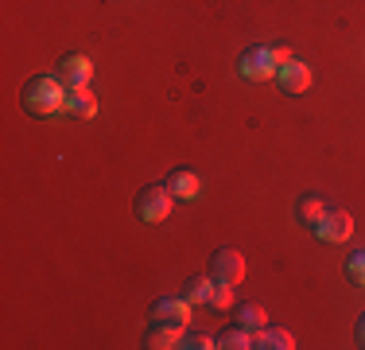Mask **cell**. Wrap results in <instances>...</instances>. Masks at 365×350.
Here are the masks:
<instances>
[{
	"mask_svg": "<svg viewBox=\"0 0 365 350\" xmlns=\"http://www.w3.org/2000/svg\"><path fill=\"white\" fill-rule=\"evenodd\" d=\"M66 86L58 82L55 74H39V78H28L20 90V101L31 117H55V113H66Z\"/></svg>",
	"mask_w": 365,
	"mask_h": 350,
	"instance_id": "6da1fadb",
	"label": "cell"
},
{
	"mask_svg": "<svg viewBox=\"0 0 365 350\" xmlns=\"http://www.w3.org/2000/svg\"><path fill=\"white\" fill-rule=\"evenodd\" d=\"M210 276L225 280V284H241V280H245V257H241L237 249H218L210 261Z\"/></svg>",
	"mask_w": 365,
	"mask_h": 350,
	"instance_id": "52a82bcc",
	"label": "cell"
},
{
	"mask_svg": "<svg viewBox=\"0 0 365 350\" xmlns=\"http://www.w3.org/2000/svg\"><path fill=\"white\" fill-rule=\"evenodd\" d=\"M182 350H210V346H218V339L214 335H206V331H182Z\"/></svg>",
	"mask_w": 365,
	"mask_h": 350,
	"instance_id": "d6986e66",
	"label": "cell"
},
{
	"mask_svg": "<svg viewBox=\"0 0 365 350\" xmlns=\"http://www.w3.org/2000/svg\"><path fill=\"white\" fill-rule=\"evenodd\" d=\"M55 78L66 86V90H78V86H90L93 78V63L86 55H63L55 63Z\"/></svg>",
	"mask_w": 365,
	"mask_h": 350,
	"instance_id": "8992f818",
	"label": "cell"
},
{
	"mask_svg": "<svg viewBox=\"0 0 365 350\" xmlns=\"http://www.w3.org/2000/svg\"><path fill=\"white\" fill-rule=\"evenodd\" d=\"M210 308H218V311H230V308H233V284L214 280V288H210Z\"/></svg>",
	"mask_w": 365,
	"mask_h": 350,
	"instance_id": "ac0fdd59",
	"label": "cell"
},
{
	"mask_svg": "<svg viewBox=\"0 0 365 350\" xmlns=\"http://www.w3.org/2000/svg\"><path fill=\"white\" fill-rule=\"evenodd\" d=\"M66 113L78 121H90L93 113H98V94L90 90V86H78V90L66 94Z\"/></svg>",
	"mask_w": 365,
	"mask_h": 350,
	"instance_id": "9c48e42d",
	"label": "cell"
},
{
	"mask_svg": "<svg viewBox=\"0 0 365 350\" xmlns=\"http://www.w3.org/2000/svg\"><path fill=\"white\" fill-rule=\"evenodd\" d=\"M276 82H280L284 94H307L311 90V66L299 63V59H288V63L276 70Z\"/></svg>",
	"mask_w": 365,
	"mask_h": 350,
	"instance_id": "ba28073f",
	"label": "cell"
},
{
	"mask_svg": "<svg viewBox=\"0 0 365 350\" xmlns=\"http://www.w3.org/2000/svg\"><path fill=\"white\" fill-rule=\"evenodd\" d=\"M210 288H214L210 276H190L187 288H182V296H187L190 304H210Z\"/></svg>",
	"mask_w": 365,
	"mask_h": 350,
	"instance_id": "2e32d148",
	"label": "cell"
},
{
	"mask_svg": "<svg viewBox=\"0 0 365 350\" xmlns=\"http://www.w3.org/2000/svg\"><path fill=\"white\" fill-rule=\"evenodd\" d=\"M346 280H350V284H358V288H365V249H354L350 253V261H346Z\"/></svg>",
	"mask_w": 365,
	"mask_h": 350,
	"instance_id": "e0dca14e",
	"label": "cell"
},
{
	"mask_svg": "<svg viewBox=\"0 0 365 350\" xmlns=\"http://www.w3.org/2000/svg\"><path fill=\"white\" fill-rule=\"evenodd\" d=\"M295 214H299V222H303V226H315L319 218L327 214V203H323V199H315V195H303V199H299V206H295Z\"/></svg>",
	"mask_w": 365,
	"mask_h": 350,
	"instance_id": "9a60e30c",
	"label": "cell"
},
{
	"mask_svg": "<svg viewBox=\"0 0 365 350\" xmlns=\"http://www.w3.org/2000/svg\"><path fill=\"white\" fill-rule=\"evenodd\" d=\"M182 343V327H168V323H152L144 335V346L148 350H171Z\"/></svg>",
	"mask_w": 365,
	"mask_h": 350,
	"instance_id": "30bf717a",
	"label": "cell"
},
{
	"mask_svg": "<svg viewBox=\"0 0 365 350\" xmlns=\"http://www.w3.org/2000/svg\"><path fill=\"white\" fill-rule=\"evenodd\" d=\"M198 187H202V183H198V175L190 171V168H175V171L168 175V191L175 199H182V203H187V199H195Z\"/></svg>",
	"mask_w": 365,
	"mask_h": 350,
	"instance_id": "7c38bea8",
	"label": "cell"
},
{
	"mask_svg": "<svg viewBox=\"0 0 365 350\" xmlns=\"http://www.w3.org/2000/svg\"><path fill=\"white\" fill-rule=\"evenodd\" d=\"M233 315H237V323H241L245 331L268 327V311L260 308V304H233Z\"/></svg>",
	"mask_w": 365,
	"mask_h": 350,
	"instance_id": "5bb4252c",
	"label": "cell"
},
{
	"mask_svg": "<svg viewBox=\"0 0 365 350\" xmlns=\"http://www.w3.org/2000/svg\"><path fill=\"white\" fill-rule=\"evenodd\" d=\"M315 238L319 241H327V245H338V241H346L354 234V218H350V210H342V206H334V210H327L323 218H319L315 226Z\"/></svg>",
	"mask_w": 365,
	"mask_h": 350,
	"instance_id": "277c9868",
	"label": "cell"
},
{
	"mask_svg": "<svg viewBox=\"0 0 365 350\" xmlns=\"http://www.w3.org/2000/svg\"><path fill=\"white\" fill-rule=\"evenodd\" d=\"M190 308H195V304H190L187 296H160V300L152 304V323H168V327H182V331H187Z\"/></svg>",
	"mask_w": 365,
	"mask_h": 350,
	"instance_id": "5b68a950",
	"label": "cell"
},
{
	"mask_svg": "<svg viewBox=\"0 0 365 350\" xmlns=\"http://www.w3.org/2000/svg\"><path fill=\"white\" fill-rule=\"evenodd\" d=\"M288 47H280V43H272V47H249L245 55H241V78H249V82H264V78H272L276 70L288 63Z\"/></svg>",
	"mask_w": 365,
	"mask_h": 350,
	"instance_id": "7a4b0ae2",
	"label": "cell"
},
{
	"mask_svg": "<svg viewBox=\"0 0 365 350\" xmlns=\"http://www.w3.org/2000/svg\"><path fill=\"white\" fill-rule=\"evenodd\" d=\"M218 346L222 350H249L253 346V331H245L241 323H233V327H225V331H218Z\"/></svg>",
	"mask_w": 365,
	"mask_h": 350,
	"instance_id": "4fadbf2b",
	"label": "cell"
},
{
	"mask_svg": "<svg viewBox=\"0 0 365 350\" xmlns=\"http://www.w3.org/2000/svg\"><path fill=\"white\" fill-rule=\"evenodd\" d=\"M171 203H175V195L168 191V183H148V187L136 191V218L140 222H163V218L171 214Z\"/></svg>",
	"mask_w": 365,
	"mask_h": 350,
	"instance_id": "3957f363",
	"label": "cell"
},
{
	"mask_svg": "<svg viewBox=\"0 0 365 350\" xmlns=\"http://www.w3.org/2000/svg\"><path fill=\"white\" fill-rule=\"evenodd\" d=\"M354 335H358V343L365 346V311H361V319H358V327H354Z\"/></svg>",
	"mask_w": 365,
	"mask_h": 350,
	"instance_id": "ffe728a7",
	"label": "cell"
},
{
	"mask_svg": "<svg viewBox=\"0 0 365 350\" xmlns=\"http://www.w3.org/2000/svg\"><path fill=\"white\" fill-rule=\"evenodd\" d=\"M253 346L257 350H292L295 339L284 327H260V331H253Z\"/></svg>",
	"mask_w": 365,
	"mask_h": 350,
	"instance_id": "8fae6325",
	"label": "cell"
}]
</instances>
